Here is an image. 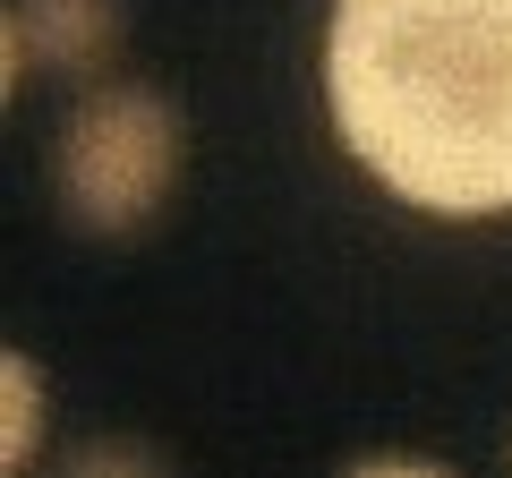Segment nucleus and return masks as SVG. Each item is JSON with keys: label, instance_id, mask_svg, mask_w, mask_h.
Instances as JSON below:
<instances>
[{"label": "nucleus", "instance_id": "obj_4", "mask_svg": "<svg viewBox=\"0 0 512 478\" xmlns=\"http://www.w3.org/2000/svg\"><path fill=\"white\" fill-rule=\"evenodd\" d=\"M0 393H9V427H0V461L18 470V461L35 453V427H43V385H35V368H26L18 350H9V368H0Z\"/></svg>", "mask_w": 512, "mask_h": 478}, {"label": "nucleus", "instance_id": "obj_1", "mask_svg": "<svg viewBox=\"0 0 512 478\" xmlns=\"http://www.w3.org/2000/svg\"><path fill=\"white\" fill-rule=\"evenodd\" d=\"M325 103L419 214H512V0H333Z\"/></svg>", "mask_w": 512, "mask_h": 478}, {"label": "nucleus", "instance_id": "obj_3", "mask_svg": "<svg viewBox=\"0 0 512 478\" xmlns=\"http://www.w3.org/2000/svg\"><path fill=\"white\" fill-rule=\"evenodd\" d=\"M111 43H120V0H9V77L103 69Z\"/></svg>", "mask_w": 512, "mask_h": 478}, {"label": "nucleus", "instance_id": "obj_2", "mask_svg": "<svg viewBox=\"0 0 512 478\" xmlns=\"http://www.w3.org/2000/svg\"><path fill=\"white\" fill-rule=\"evenodd\" d=\"M52 171L77 231H137L180 180V111L154 86H94L60 129Z\"/></svg>", "mask_w": 512, "mask_h": 478}]
</instances>
